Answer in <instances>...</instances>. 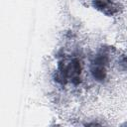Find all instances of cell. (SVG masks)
<instances>
[{
  "instance_id": "obj_1",
  "label": "cell",
  "mask_w": 127,
  "mask_h": 127,
  "mask_svg": "<svg viewBox=\"0 0 127 127\" xmlns=\"http://www.w3.org/2000/svg\"><path fill=\"white\" fill-rule=\"evenodd\" d=\"M81 64L77 59H73L67 63H61L59 64L56 79L62 84L71 82L74 85L80 82Z\"/></svg>"
},
{
  "instance_id": "obj_2",
  "label": "cell",
  "mask_w": 127,
  "mask_h": 127,
  "mask_svg": "<svg viewBox=\"0 0 127 127\" xmlns=\"http://www.w3.org/2000/svg\"><path fill=\"white\" fill-rule=\"evenodd\" d=\"M109 54L106 49H102L94 57L90 65V72L97 81H104L107 75L106 67L108 65Z\"/></svg>"
},
{
  "instance_id": "obj_3",
  "label": "cell",
  "mask_w": 127,
  "mask_h": 127,
  "mask_svg": "<svg viewBox=\"0 0 127 127\" xmlns=\"http://www.w3.org/2000/svg\"><path fill=\"white\" fill-rule=\"evenodd\" d=\"M92 6L106 16H113L120 10L119 4L112 0H92Z\"/></svg>"
},
{
  "instance_id": "obj_4",
  "label": "cell",
  "mask_w": 127,
  "mask_h": 127,
  "mask_svg": "<svg viewBox=\"0 0 127 127\" xmlns=\"http://www.w3.org/2000/svg\"><path fill=\"white\" fill-rule=\"evenodd\" d=\"M122 64H127V57H125V58L122 60Z\"/></svg>"
}]
</instances>
